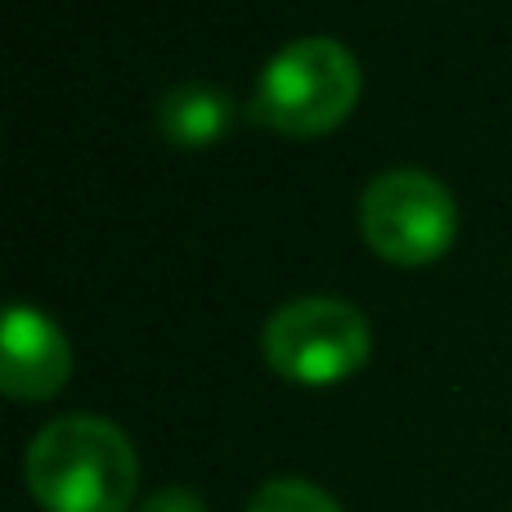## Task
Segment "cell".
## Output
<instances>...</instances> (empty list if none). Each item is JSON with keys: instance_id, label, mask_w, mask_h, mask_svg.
I'll return each instance as SVG.
<instances>
[{"instance_id": "1", "label": "cell", "mask_w": 512, "mask_h": 512, "mask_svg": "<svg viewBox=\"0 0 512 512\" xmlns=\"http://www.w3.org/2000/svg\"><path fill=\"white\" fill-rule=\"evenodd\" d=\"M23 481L45 512H135L140 459L117 423L68 414L32 436Z\"/></svg>"}, {"instance_id": "2", "label": "cell", "mask_w": 512, "mask_h": 512, "mask_svg": "<svg viewBox=\"0 0 512 512\" xmlns=\"http://www.w3.org/2000/svg\"><path fill=\"white\" fill-rule=\"evenodd\" d=\"M360 63L342 41L306 36L292 41L261 68L252 90V122L288 140L328 135L360 104Z\"/></svg>"}, {"instance_id": "3", "label": "cell", "mask_w": 512, "mask_h": 512, "mask_svg": "<svg viewBox=\"0 0 512 512\" xmlns=\"http://www.w3.org/2000/svg\"><path fill=\"white\" fill-rule=\"evenodd\" d=\"M261 351L297 387H333L364 369L373 351L369 319L342 297H297L265 319Z\"/></svg>"}, {"instance_id": "4", "label": "cell", "mask_w": 512, "mask_h": 512, "mask_svg": "<svg viewBox=\"0 0 512 512\" xmlns=\"http://www.w3.org/2000/svg\"><path fill=\"white\" fill-rule=\"evenodd\" d=\"M360 234L382 261L427 265L450 252L459 234V207L450 189L418 167H396L369 180L360 198Z\"/></svg>"}, {"instance_id": "5", "label": "cell", "mask_w": 512, "mask_h": 512, "mask_svg": "<svg viewBox=\"0 0 512 512\" xmlns=\"http://www.w3.org/2000/svg\"><path fill=\"white\" fill-rule=\"evenodd\" d=\"M72 378V342L45 310L9 306L0 337V391L9 400H54Z\"/></svg>"}, {"instance_id": "6", "label": "cell", "mask_w": 512, "mask_h": 512, "mask_svg": "<svg viewBox=\"0 0 512 512\" xmlns=\"http://www.w3.org/2000/svg\"><path fill=\"white\" fill-rule=\"evenodd\" d=\"M234 126V99L221 86L185 81L158 99V131L176 149H207L221 144Z\"/></svg>"}, {"instance_id": "7", "label": "cell", "mask_w": 512, "mask_h": 512, "mask_svg": "<svg viewBox=\"0 0 512 512\" xmlns=\"http://www.w3.org/2000/svg\"><path fill=\"white\" fill-rule=\"evenodd\" d=\"M248 512H342L328 490L301 477H274L252 495Z\"/></svg>"}, {"instance_id": "8", "label": "cell", "mask_w": 512, "mask_h": 512, "mask_svg": "<svg viewBox=\"0 0 512 512\" xmlns=\"http://www.w3.org/2000/svg\"><path fill=\"white\" fill-rule=\"evenodd\" d=\"M135 512H207L203 495L198 490H185V486H167V490H153Z\"/></svg>"}]
</instances>
